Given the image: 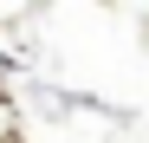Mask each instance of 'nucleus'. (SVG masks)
Listing matches in <instances>:
<instances>
[{
	"instance_id": "1",
	"label": "nucleus",
	"mask_w": 149,
	"mask_h": 143,
	"mask_svg": "<svg viewBox=\"0 0 149 143\" xmlns=\"http://www.w3.org/2000/svg\"><path fill=\"white\" fill-rule=\"evenodd\" d=\"M26 7H33V0H0V26H7V20H19Z\"/></svg>"
},
{
	"instance_id": "2",
	"label": "nucleus",
	"mask_w": 149,
	"mask_h": 143,
	"mask_svg": "<svg viewBox=\"0 0 149 143\" xmlns=\"http://www.w3.org/2000/svg\"><path fill=\"white\" fill-rule=\"evenodd\" d=\"M0 143H13V124H7V111H0Z\"/></svg>"
}]
</instances>
